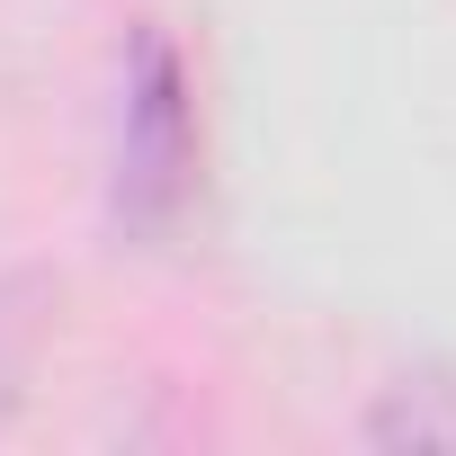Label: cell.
Masks as SVG:
<instances>
[{"instance_id": "cell-2", "label": "cell", "mask_w": 456, "mask_h": 456, "mask_svg": "<svg viewBox=\"0 0 456 456\" xmlns=\"http://www.w3.org/2000/svg\"><path fill=\"white\" fill-rule=\"evenodd\" d=\"M54 322H63V269L45 260H10L0 269V429L19 420L45 349H54Z\"/></svg>"}, {"instance_id": "cell-3", "label": "cell", "mask_w": 456, "mask_h": 456, "mask_svg": "<svg viewBox=\"0 0 456 456\" xmlns=\"http://www.w3.org/2000/svg\"><path fill=\"white\" fill-rule=\"evenodd\" d=\"M358 438L367 447H456V367H403L394 385H376Z\"/></svg>"}, {"instance_id": "cell-1", "label": "cell", "mask_w": 456, "mask_h": 456, "mask_svg": "<svg viewBox=\"0 0 456 456\" xmlns=\"http://www.w3.org/2000/svg\"><path fill=\"white\" fill-rule=\"evenodd\" d=\"M206 179V126H197V81L170 37H134L126 81H117V152H108V215L117 233L161 251L179 224L197 215Z\"/></svg>"}]
</instances>
